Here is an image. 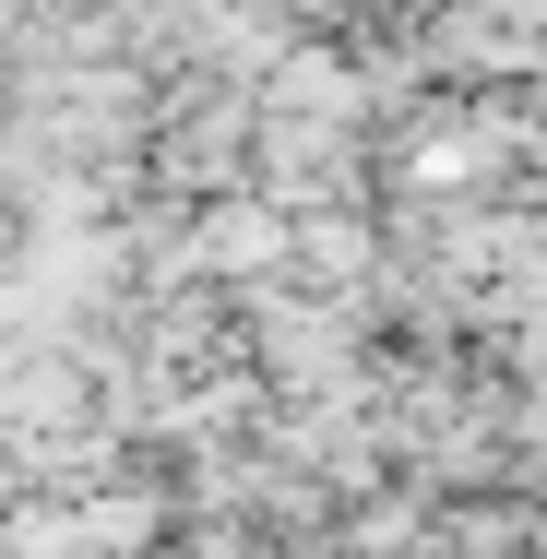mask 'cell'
I'll use <instances>...</instances> for the list:
<instances>
[{
	"label": "cell",
	"mask_w": 547,
	"mask_h": 559,
	"mask_svg": "<svg viewBox=\"0 0 547 559\" xmlns=\"http://www.w3.org/2000/svg\"><path fill=\"white\" fill-rule=\"evenodd\" d=\"M143 559H298V548H286L262 512H238V500H179Z\"/></svg>",
	"instance_id": "obj_1"
}]
</instances>
